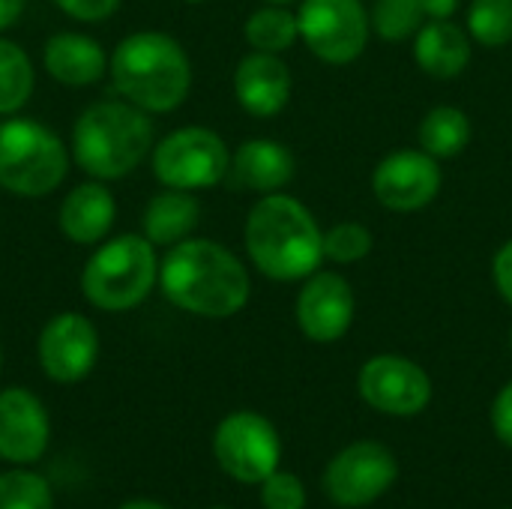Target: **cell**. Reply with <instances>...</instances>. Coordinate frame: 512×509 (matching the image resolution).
Instances as JSON below:
<instances>
[{
    "instance_id": "31",
    "label": "cell",
    "mask_w": 512,
    "mask_h": 509,
    "mask_svg": "<svg viewBox=\"0 0 512 509\" xmlns=\"http://www.w3.org/2000/svg\"><path fill=\"white\" fill-rule=\"evenodd\" d=\"M492 429H495L498 441L512 450V381L492 402Z\"/></svg>"
},
{
    "instance_id": "13",
    "label": "cell",
    "mask_w": 512,
    "mask_h": 509,
    "mask_svg": "<svg viewBox=\"0 0 512 509\" xmlns=\"http://www.w3.org/2000/svg\"><path fill=\"white\" fill-rule=\"evenodd\" d=\"M444 186V174L435 156L426 150H396L372 171L375 201L390 213H417L429 207Z\"/></svg>"
},
{
    "instance_id": "20",
    "label": "cell",
    "mask_w": 512,
    "mask_h": 509,
    "mask_svg": "<svg viewBox=\"0 0 512 509\" xmlns=\"http://www.w3.org/2000/svg\"><path fill=\"white\" fill-rule=\"evenodd\" d=\"M471 54V33L453 18H429L414 36V60L435 81L459 78Z\"/></svg>"
},
{
    "instance_id": "37",
    "label": "cell",
    "mask_w": 512,
    "mask_h": 509,
    "mask_svg": "<svg viewBox=\"0 0 512 509\" xmlns=\"http://www.w3.org/2000/svg\"><path fill=\"white\" fill-rule=\"evenodd\" d=\"M0 369H3V345H0Z\"/></svg>"
},
{
    "instance_id": "24",
    "label": "cell",
    "mask_w": 512,
    "mask_h": 509,
    "mask_svg": "<svg viewBox=\"0 0 512 509\" xmlns=\"http://www.w3.org/2000/svg\"><path fill=\"white\" fill-rule=\"evenodd\" d=\"M243 36H246V42H249L252 51L282 54V51H288V48L300 39L297 12H291L288 6L267 3V6L255 9V12L246 18Z\"/></svg>"
},
{
    "instance_id": "29",
    "label": "cell",
    "mask_w": 512,
    "mask_h": 509,
    "mask_svg": "<svg viewBox=\"0 0 512 509\" xmlns=\"http://www.w3.org/2000/svg\"><path fill=\"white\" fill-rule=\"evenodd\" d=\"M261 504L264 509H306V489L288 471H273L261 483Z\"/></svg>"
},
{
    "instance_id": "26",
    "label": "cell",
    "mask_w": 512,
    "mask_h": 509,
    "mask_svg": "<svg viewBox=\"0 0 512 509\" xmlns=\"http://www.w3.org/2000/svg\"><path fill=\"white\" fill-rule=\"evenodd\" d=\"M369 21L381 39L405 42V39H414L417 30L426 24V12L420 0H375Z\"/></svg>"
},
{
    "instance_id": "1",
    "label": "cell",
    "mask_w": 512,
    "mask_h": 509,
    "mask_svg": "<svg viewBox=\"0 0 512 509\" xmlns=\"http://www.w3.org/2000/svg\"><path fill=\"white\" fill-rule=\"evenodd\" d=\"M159 291L186 315L222 321L246 309L252 279L228 246L207 237H186L165 249L159 261Z\"/></svg>"
},
{
    "instance_id": "39",
    "label": "cell",
    "mask_w": 512,
    "mask_h": 509,
    "mask_svg": "<svg viewBox=\"0 0 512 509\" xmlns=\"http://www.w3.org/2000/svg\"><path fill=\"white\" fill-rule=\"evenodd\" d=\"M189 3H204V0H189Z\"/></svg>"
},
{
    "instance_id": "18",
    "label": "cell",
    "mask_w": 512,
    "mask_h": 509,
    "mask_svg": "<svg viewBox=\"0 0 512 509\" xmlns=\"http://www.w3.org/2000/svg\"><path fill=\"white\" fill-rule=\"evenodd\" d=\"M45 75L63 87H90L108 75V51L81 30L51 33L42 45Z\"/></svg>"
},
{
    "instance_id": "19",
    "label": "cell",
    "mask_w": 512,
    "mask_h": 509,
    "mask_svg": "<svg viewBox=\"0 0 512 509\" xmlns=\"http://www.w3.org/2000/svg\"><path fill=\"white\" fill-rule=\"evenodd\" d=\"M297 174V159L294 153L276 141V138H249L231 153V171L237 186L252 189V192H279L285 189Z\"/></svg>"
},
{
    "instance_id": "3",
    "label": "cell",
    "mask_w": 512,
    "mask_h": 509,
    "mask_svg": "<svg viewBox=\"0 0 512 509\" xmlns=\"http://www.w3.org/2000/svg\"><path fill=\"white\" fill-rule=\"evenodd\" d=\"M114 90L147 114L177 111L192 90V60L186 48L162 30H135L108 54Z\"/></svg>"
},
{
    "instance_id": "38",
    "label": "cell",
    "mask_w": 512,
    "mask_h": 509,
    "mask_svg": "<svg viewBox=\"0 0 512 509\" xmlns=\"http://www.w3.org/2000/svg\"><path fill=\"white\" fill-rule=\"evenodd\" d=\"M510 351H512V327H510Z\"/></svg>"
},
{
    "instance_id": "2",
    "label": "cell",
    "mask_w": 512,
    "mask_h": 509,
    "mask_svg": "<svg viewBox=\"0 0 512 509\" xmlns=\"http://www.w3.org/2000/svg\"><path fill=\"white\" fill-rule=\"evenodd\" d=\"M252 267L273 282H297L321 270L324 231L312 210L282 192L258 198L243 225Z\"/></svg>"
},
{
    "instance_id": "30",
    "label": "cell",
    "mask_w": 512,
    "mask_h": 509,
    "mask_svg": "<svg viewBox=\"0 0 512 509\" xmlns=\"http://www.w3.org/2000/svg\"><path fill=\"white\" fill-rule=\"evenodd\" d=\"M51 3L63 15H69L72 21H81V24L108 21L120 9V0H51Z\"/></svg>"
},
{
    "instance_id": "8",
    "label": "cell",
    "mask_w": 512,
    "mask_h": 509,
    "mask_svg": "<svg viewBox=\"0 0 512 509\" xmlns=\"http://www.w3.org/2000/svg\"><path fill=\"white\" fill-rule=\"evenodd\" d=\"M297 24L306 48L330 66L354 63L366 51L372 33L363 0H303Z\"/></svg>"
},
{
    "instance_id": "27",
    "label": "cell",
    "mask_w": 512,
    "mask_h": 509,
    "mask_svg": "<svg viewBox=\"0 0 512 509\" xmlns=\"http://www.w3.org/2000/svg\"><path fill=\"white\" fill-rule=\"evenodd\" d=\"M0 509H54V495L45 477L33 471L0 474Z\"/></svg>"
},
{
    "instance_id": "6",
    "label": "cell",
    "mask_w": 512,
    "mask_h": 509,
    "mask_svg": "<svg viewBox=\"0 0 512 509\" xmlns=\"http://www.w3.org/2000/svg\"><path fill=\"white\" fill-rule=\"evenodd\" d=\"M63 138L33 117H3L0 123V189L15 198H45L63 186L69 171Z\"/></svg>"
},
{
    "instance_id": "7",
    "label": "cell",
    "mask_w": 512,
    "mask_h": 509,
    "mask_svg": "<svg viewBox=\"0 0 512 509\" xmlns=\"http://www.w3.org/2000/svg\"><path fill=\"white\" fill-rule=\"evenodd\" d=\"M150 168L162 186L198 192L228 177L231 150L225 138L207 126H180L153 144Z\"/></svg>"
},
{
    "instance_id": "17",
    "label": "cell",
    "mask_w": 512,
    "mask_h": 509,
    "mask_svg": "<svg viewBox=\"0 0 512 509\" xmlns=\"http://www.w3.org/2000/svg\"><path fill=\"white\" fill-rule=\"evenodd\" d=\"M117 219V201L102 180H84L72 186L57 207V228L75 246H99L111 237Z\"/></svg>"
},
{
    "instance_id": "14",
    "label": "cell",
    "mask_w": 512,
    "mask_h": 509,
    "mask_svg": "<svg viewBox=\"0 0 512 509\" xmlns=\"http://www.w3.org/2000/svg\"><path fill=\"white\" fill-rule=\"evenodd\" d=\"M354 312H357L354 288L336 270H315L312 276H306L294 303V318L300 333L318 345L339 342L351 330Z\"/></svg>"
},
{
    "instance_id": "16",
    "label": "cell",
    "mask_w": 512,
    "mask_h": 509,
    "mask_svg": "<svg viewBox=\"0 0 512 509\" xmlns=\"http://www.w3.org/2000/svg\"><path fill=\"white\" fill-rule=\"evenodd\" d=\"M294 78L279 54L249 51L234 69L237 105L252 117H276L291 102Z\"/></svg>"
},
{
    "instance_id": "28",
    "label": "cell",
    "mask_w": 512,
    "mask_h": 509,
    "mask_svg": "<svg viewBox=\"0 0 512 509\" xmlns=\"http://www.w3.org/2000/svg\"><path fill=\"white\" fill-rule=\"evenodd\" d=\"M375 246L372 231L363 222H339L324 231V261L333 264H357Z\"/></svg>"
},
{
    "instance_id": "35",
    "label": "cell",
    "mask_w": 512,
    "mask_h": 509,
    "mask_svg": "<svg viewBox=\"0 0 512 509\" xmlns=\"http://www.w3.org/2000/svg\"><path fill=\"white\" fill-rule=\"evenodd\" d=\"M120 509H171V507H165V504H156V501H129V504H123Z\"/></svg>"
},
{
    "instance_id": "34",
    "label": "cell",
    "mask_w": 512,
    "mask_h": 509,
    "mask_svg": "<svg viewBox=\"0 0 512 509\" xmlns=\"http://www.w3.org/2000/svg\"><path fill=\"white\" fill-rule=\"evenodd\" d=\"M426 18H453L462 6V0H420Z\"/></svg>"
},
{
    "instance_id": "5",
    "label": "cell",
    "mask_w": 512,
    "mask_h": 509,
    "mask_svg": "<svg viewBox=\"0 0 512 509\" xmlns=\"http://www.w3.org/2000/svg\"><path fill=\"white\" fill-rule=\"evenodd\" d=\"M159 255L144 234H117L93 246L81 267V297L99 312L138 309L159 285Z\"/></svg>"
},
{
    "instance_id": "10",
    "label": "cell",
    "mask_w": 512,
    "mask_h": 509,
    "mask_svg": "<svg viewBox=\"0 0 512 509\" xmlns=\"http://www.w3.org/2000/svg\"><path fill=\"white\" fill-rule=\"evenodd\" d=\"M399 477L396 456L378 441H357L345 447L324 471V492L339 507L375 504Z\"/></svg>"
},
{
    "instance_id": "36",
    "label": "cell",
    "mask_w": 512,
    "mask_h": 509,
    "mask_svg": "<svg viewBox=\"0 0 512 509\" xmlns=\"http://www.w3.org/2000/svg\"><path fill=\"white\" fill-rule=\"evenodd\" d=\"M261 3H276V6H288V3H294V0H261Z\"/></svg>"
},
{
    "instance_id": "40",
    "label": "cell",
    "mask_w": 512,
    "mask_h": 509,
    "mask_svg": "<svg viewBox=\"0 0 512 509\" xmlns=\"http://www.w3.org/2000/svg\"><path fill=\"white\" fill-rule=\"evenodd\" d=\"M213 509H225V507H213Z\"/></svg>"
},
{
    "instance_id": "9",
    "label": "cell",
    "mask_w": 512,
    "mask_h": 509,
    "mask_svg": "<svg viewBox=\"0 0 512 509\" xmlns=\"http://www.w3.org/2000/svg\"><path fill=\"white\" fill-rule=\"evenodd\" d=\"M213 456L231 480L255 486L279 471L282 441L267 417L234 411L213 432Z\"/></svg>"
},
{
    "instance_id": "21",
    "label": "cell",
    "mask_w": 512,
    "mask_h": 509,
    "mask_svg": "<svg viewBox=\"0 0 512 509\" xmlns=\"http://www.w3.org/2000/svg\"><path fill=\"white\" fill-rule=\"evenodd\" d=\"M201 222V201L186 189H168L156 192L141 213V234L156 249H171L192 237V231Z\"/></svg>"
},
{
    "instance_id": "32",
    "label": "cell",
    "mask_w": 512,
    "mask_h": 509,
    "mask_svg": "<svg viewBox=\"0 0 512 509\" xmlns=\"http://www.w3.org/2000/svg\"><path fill=\"white\" fill-rule=\"evenodd\" d=\"M492 279H495V288H498V294L504 297V303H510L512 306V237L495 252Z\"/></svg>"
},
{
    "instance_id": "12",
    "label": "cell",
    "mask_w": 512,
    "mask_h": 509,
    "mask_svg": "<svg viewBox=\"0 0 512 509\" xmlns=\"http://www.w3.org/2000/svg\"><path fill=\"white\" fill-rule=\"evenodd\" d=\"M360 399L390 417H414L432 402V381L426 369L399 354H378L363 363L357 375Z\"/></svg>"
},
{
    "instance_id": "22",
    "label": "cell",
    "mask_w": 512,
    "mask_h": 509,
    "mask_svg": "<svg viewBox=\"0 0 512 509\" xmlns=\"http://www.w3.org/2000/svg\"><path fill=\"white\" fill-rule=\"evenodd\" d=\"M417 141H420V150H426L438 162L453 159L465 153V147L471 144V117L456 105H435L420 120Z\"/></svg>"
},
{
    "instance_id": "33",
    "label": "cell",
    "mask_w": 512,
    "mask_h": 509,
    "mask_svg": "<svg viewBox=\"0 0 512 509\" xmlns=\"http://www.w3.org/2000/svg\"><path fill=\"white\" fill-rule=\"evenodd\" d=\"M24 6L27 0H0V33L18 24V18L24 15Z\"/></svg>"
},
{
    "instance_id": "11",
    "label": "cell",
    "mask_w": 512,
    "mask_h": 509,
    "mask_svg": "<svg viewBox=\"0 0 512 509\" xmlns=\"http://www.w3.org/2000/svg\"><path fill=\"white\" fill-rule=\"evenodd\" d=\"M99 360V330L81 312H57L36 336V363L54 384L84 381Z\"/></svg>"
},
{
    "instance_id": "23",
    "label": "cell",
    "mask_w": 512,
    "mask_h": 509,
    "mask_svg": "<svg viewBox=\"0 0 512 509\" xmlns=\"http://www.w3.org/2000/svg\"><path fill=\"white\" fill-rule=\"evenodd\" d=\"M36 90V69L24 45L0 36V117L21 114Z\"/></svg>"
},
{
    "instance_id": "25",
    "label": "cell",
    "mask_w": 512,
    "mask_h": 509,
    "mask_svg": "<svg viewBox=\"0 0 512 509\" xmlns=\"http://www.w3.org/2000/svg\"><path fill=\"white\" fill-rule=\"evenodd\" d=\"M474 42L486 48H504L512 42V0H471L468 24Z\"/></svg>"
},
{
    "instance_id": "15",
    "label": "cell",
    "mask_w": 512,
    "mask_h": 509,
    "mask_svg": "<svg viewBox=\"0 0 512 509\" xmlns=\"http://www.w3.org/2000/svg\"><path fill=\"white\" fill-rule=\"evenodd\" d=\"M51 420L42 399L27 387L0 390V459L9 465H33L45 456Z\"/></svg>"
},
{
    "instance_id": "4",
    "label": "cell",
    "mask_w": 512,
    "mask_h": 509,
    "mask_svg": "<svg viewBox=\"0 0 512 509\" xmlns=\"http://www.w3.org/2000/svg\"><path fill=\"white\" fill-rule=\"evenodd\" d=\"M153 120L126 99H99L72 123L69 153L90 180H123L153 150Z\"/></svg>"
}]
</instances>
